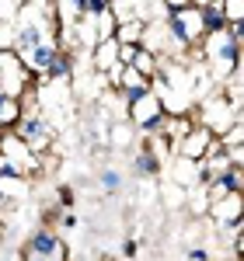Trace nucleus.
Returning a JSON list of instances; mask_svg holds the SVG:
<instances>
[{
    "mask_svg": "<svg viewBox=\"0 0 244 261\" xmlns=\"http://www.w3.org/2000/svg\"><path fill=\"white\" fill-rule=\"evenodd\" d=\"M167 32L175 35L178 45H192V42H199L203 35V24H199V7H175V11H167Z\"/></svg>",
    "mask_w": 244,
    "mask_h": 261,
    "instance_id": "f257e3e1",
    "label": "nucleus"
},
{
    "mask_svg": "<svg viewBox=\"0 0 244 261\" xmlns=\"http://www.w3.org/2000/svg\"><path fill=\"white\" fill-rule=\"evenodd\" d=\"M18 254H21V258H70L66 241H63L60 233H53V230H39V233H32V241L25 244Z\"/></svg>",
    "mask_w": 244,
    "mask_h": 261,
    "instance_id": "f03ea898",
    "label": "nucleus"
},
{
    "mask_svg": "<svg viewBox=\"0 0 244 261\" xmlns=\"http://www.w3.org/2000/svg\"><path fill=\"white\" fill-rule=\"evenodd\" d=\"M14 136H18L28 150H42L45 143L53 140V129H49V122L42 119V115H18V129H14Z\"/></svg>",
    "mask_w": 244,
    "mask_h": 261,
    "instance_id": "7ed1b4c3",
    "label": "nucleus"
},
{
    "mask_svg": "<svg viewBox=\"0 0 244 261\" xmlns=\"http://www.w3.org/2000/svg\"><path fill=\"white\" fill-rule=\"evenodd\" d=\"M213 140V129L209 125H199V129H188L182 140H178V150H182V161H199L206 153V146Z\"/></svg>",
    "mask_w": 244,
    "mask_h": 261,
    "instance_id": "20e7f679",
    "label": "nucleus"
},
{
    "mask_svg": "<svg viewBox=\"0 0 244 261\" xmlns=\"http://www.w3.org/2000/svg\"><path fill=\"white\" fill-rule=\"evenodd\" d=\"M161 167H164L161 157H157L150 146H143L140 153L133 157V174H136V178H157V174H161Z\"/></svg>",
    "mask_w": 244,
    "mask_h": 261,
    "instance_id": "39448f33",
    "label": "nucleus"
},
{
    "mask_svg": "<svg viewBox=\"0 0 244 261\" xmlns=\"http://www.w3.org/2000/svg\"><path fill=\"white\" fill-rule=\"evenodd\" d=\"M56 53H60V45H56V42L42 39L39 45H35V49H32L28 56H21V60H25V66H28V70H39V73H42V70L49 66V60H53Z\"/></svg>",
    "mask_w": 244,
    "mask_h": 261,
    "instance_id": "423d86ee",
    "label": "nucleus"
},
{
    "mask_svg": "<svg viewBox=\"0 0 244 261\" xmlns=\"http://www.w3.org/2000/svg\"><path fill=\"white\" fill-rule=\"evenodd\" d=\"M42 39H45L42 24H25V28L18 32V39H14V53H18V56H28V53H32Z\"/></svg>",
    "mask_w": 244,
    "mask_h": 261,
    "instance_id": "0eeeda50",
    "label": "nucleus"
},
{
    "mask_svg": "<svg viewBox=\"0 0 244 261\" xmlns=\"http://www.w3.org/2000/svg\"><path fill=\"white\" fill-rule=\"evenodd\" d=\"M70 70H74V56L60 49V53H56V56L49 60V66L42 70V77H45V81L53 84V81H63V77H70Z\"/></svg>",
    "mask_w": 244,
    "mask_h": 261,
    "instance_id": "6e6552de",
    "label": "nucleus"
},
{
    "mask_svg": "<svg viewBox=\"0 0 244 261\" xmlns=\"http://www.w3.org/2000/svg\"><path fill=\"white\" fill-rule=\"evenodd\" d=\"M115 56H119V39L115 35L112 39H98V45H94V66L98 70H108L115 63Z\"/></svg>",
    "mask_w": 244,
    "mask_h": 261,
    "instance_id": "1a4fd4ad",
    "label": "nucleus"
},
{
    "mask_svg": "<svg viewBox=\"0 0 244 261\" xmlns=\"http://www.w3.org/2000/svg\"><path fill=\"white\" fill-rule=\"evenodd\" d=\"M129 66H136L143 77H154V70H157V60H154V49H147V45H136V53H133V60Z\"/></svg>",
    "mask_w": 244,
    "mask_h": 261,
    "instance_id": "9d476101",
    "label": "nucleus"
},
{
    "mask_svg": "<svg viewBox=\"0 0 244 261\" xmlns=\"http://www.w3.org/2000/svg\"><path fill=\"white\" fill-rule=\"evenodd\" d=\"M21 115V108H18V98L7 91V87H0V122H14Z\"/></svg>",
    "mask_w": 244,
    "mask_h": 261,
    "instance_id": "9b49d317",
    "label": "nucleus"
},
{
    "mask_svg": "<svg viewBox=\"0 0 244 261\" xmlns=\"http://www.w3.org/2000/svg\"><path fill=\"white\" fill-rule=\"evenodd\" d=\"M98 185H102V192L115 195V192H122V174L115 171V167H105L102 174H98Z\"/></svg>",
    "mask_w": 244,
    "mask_h": 261,
    "instance_id": "f8f14e48",
    "label": "nucleus"
},
{
    "mask_svg": "<svg viewBox=\"0 0 244 261\" xmlns=\"http://www.w3.org/2000/svg\"><path fill=\"white\" fill-rule=\"evenodd\" d=\"M66 7V21L70 24H81V18H87V0H60Z\"/></svg>",
    "mask_w": 244,
    "mask_h": 261,
    "instance_id": "ddd939ff",
    "label": "nucleus"
},
{
    "mask_svg": "<svg viewBox=\"0 0 244 261\" xmlns=\"http://www.w3.org/2000/svg\"><path fill=\"white\" fill-rule=\"evenodd\" d=\"M140 35H143V21H126L122 28H115V39L119 42H140Z\"/></svg>",
    "mask_w": 244,
    "mask_h": 261,
    "instance_id": "4468645a",
    "label": "nucleus"
},
{
    "mask_svg": "<svg viewBox=\"0 0 244 261\" xmlns=\"http://www.w3.org/2000/svg\"><path fill=\"white\" fill-rule=\"evenodd\" d=\"M60 205H63V209L74 205V188H70V185H60Z\"/></svg>",
    "mask_w": 244,
    "mask_h": 261,
    "instance_id": "2eb2a0df",
    "label": "nucleus"
},
{
    "mask_svg": "<svg viewBox=\"0 0 244 261\" xmlns=\"http://www.w3.org/2000/svg\"><path fill=\"white\" fill-rule=\"evenodd\" d=\"M185 258H192V261H206V258H213V254H209L206 247H188V251H185Z\"/></svg>",
    "mask_w": 244,
    "mask_h": 261,
    "instance_id": "dca6fc26",
    "label": "nucleus"
},
{
    "mask_svg": "<svg viewBox=\"0 0 244 261\" xmlns=\"http://www.w3.org/2000/svg\"><path fill=\"white\" fill-rule=\"evenodd\" d=\"M122 254H126V258H133V254H140V244H136V241H126V247H122Z\"/></svg>",
    "mask_w": 244,
    "mask_h": 261,
    "instance_id": "f3484780",
    "label": "nucleus"
},
{
    "mask_svg": "<svg viewBox=\"0 0 244 261\" xmlns=\"http://www.w3.org/2000/svg\"><path fill=\"white\" fill-rule=\"evenodd\" d=\"M167 4V11H175V7H188V0H164Z\"/></svg>",
    "mask_w": 244,
    "mask_h": 261,
    "instance_id": "a211bd4d",
    "label": "nucleus"
},
{
    "mask_svg": "<svg viewBox=\"0 0 244 261\" xmlns=\"http://www.w3.org/2000/svg\"><path fill=\"white\" fill-rule=\"evenodd\" d=\"M188 4H192V7H203V4H209V0H188Z\"/></svg>",
    "mask_w": 244,
    "mask_h": 261,
    "instance_id": "6ab92c4d",
    "label": "nucleus"
}]
</instances>
